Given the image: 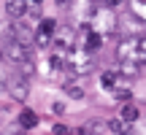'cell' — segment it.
I'll return each instance as SVG.
<instances>
[{
	"label": "cell",
	"instance_id": "obj_1",
	"mask_svg": "<svg viewBox=\"0 0 146 135\" xmlns=\"http://www.w3.org/2000/svg\"><path fill=\"white\" fill-rule=\"evenodd\" d=\"M116 57L122 62H135V65H146V38L143 35H133L116 46Z\"/></svg>",
	"mask_w": 146,
	"mask_h": 135
},
{
	"label": "cell",
	"instance_id": "obj_2",
	"mask_svg": "<svg viewBox=\"0 0 146 135\" xmlns=\"http://www.w3.org/2000/svg\"><path fill=\"white\" fill-rule=\"evenodd\" d=\"M92 57H89V52H70L68 60H65V70L73 73V76H87V73H92Z\"/></svg>",
	"mask_w": 146,
	"mask_h": 135
},
{
	"label": "cell",
	"instance_id": "obj_3",
	"mask_svg": "<svg viewBox=\"0 0 146 135\" xmlns=\"http://www.w3.org/2000/svg\"><path fill=\"white\" fill-rule=\"evenodd\" d=\"M3 57L11 60V62H16V65H25V68H30V62H33L30 46H25V43H19V41H5Z\"/></svg>",
	"mask_w": 146,
	"mask_h": 135
},
{
	"label": "cell",
	"instance_id": "obj_4",
	"mask_svg": "<svg viewBox=\"0 0 146 135\" xmlns=\"http://www.w3.org/2000/svg\"><path fill=\"white\" fill-rule=\"evenodd\" d=\"M5 89H8V95L14 100H25L27 95H30V84H27V78L22 76V73H11V76H5Z\"/></svg>",
	"mask_w": 146,
	"mask_h": 135
},
{
	"label": "cell",
	"instance_id": "obj_5",
	"mask_svg": "<svg viewBox=\"0 0 146 135\" xmlns=\"http://www.w3.org/2000/svg\"><path fill=\"white\" fill-rule=\"evenodd\" d=\"M100 84H103V89H108V92H114L116 87H125V76L116 70H106L103 76H100Z\"/></svg>",
	"mask_w": 146,
	"mask_h": 135
},
{
	"label": "cell",
	"instance_id": "obj_6",
	"mask_svg": "<svg viewBox=\"0 0 146 135\" xmlns=\"http://www.w3.org/2000/svg\"><path fill=\"white\" fill-rule=\"evenodd\" d=\"M100 46H103V35H100L98 30L84 27V52H98Z\"/></svg>",
	"mask_w": 146,
	"mask_h": 135
},
{
	"label": "cell",
	"instance_id": "obj_7",
	"mask_svg": "<svg viewBox=\"0 0 146 135\" xmlns=\"http://www.w3.org/2000/svg\"><path fill=\"white\" fill-rule=\"evenodd\" d=\"M27 11H30L27 8V0H5V14L11 19H22Z\"/></svg>",
	"mask_w": 146,
	"mask_h": 135
},
{
	"label": "cell",
	"instance_id": "obj_8",
	"mask_svg": "<svg viewBox=\"0 0 146 135\" xmlns=\"http://www.w3.org/2000/svg\"><path fill=\"white\" fill-rule=\"evenodd\" d=\"M103 130H108V127H106L103 122L92 119V122H87V124H81V127H78V135H100Z\"/></svg>",
	"mask_w": 146,
	"mask_h": 135
},
{
	"label": "cell",
	"instance_id": "obj_9",
	"mask_svg": "<svg viewBox=\"0 0 146 135\" xmlns=\"http://www.w3.org/2000/svg\"><path fill=\"white\" fill-rule=\"evenodd\" d=\"M19 124L25 127V130L35 127V124H38V114H35V111H30V108H25V111L19 114Z\"/></svg>",
	"mask_w": 146,
	"mask_h": 135
},
{
	"label": "cell",
	"instance_id": "obj_10",
	"mask_svg": "<svg viewBox=\"0 0 146 135\" xmlns=\"http://www.w3.org/2000/svg\"><path fill=\"white\" fill-rule=\"evenodd\" d=\"M138 116H141V111H138L133 103H127L125 108H122V119H125L127 124H135V122H138Z\"/></svg>",
	"mask_w": 146,
	"mask_h": 135
},
{
	"label": "cell",
	"instance_id": "obj_11",
	"mask_svg": "<svg viewBox=\"0 0 146 135\" xmlns=\"http://www.w3.org/2000/svg\"><path fill=\"white\" fill-rule=\"evenodd\" d=\"M106 127H108V130L114 132V135H127V132H130V130H127V122L122 119V116H119V119H111Z\"/></svg>",
	"mask_w": 146,
	"mask_h": 135
},
{
	"label": "cell",
	"instance_id": "obj_12",
	"mask_svg": "<svg viewBox=\"0 0 146 135\" xmlns=\"http://www.w3.org/2000/svg\"><path fill=\"white\" fill-rule=\"evenodd\" d=\"M138 68H141V65H135V62H122V76H125V78H135L138 76Z\"/></svg>",
	"mask_w": 146,
	"mask_h": 135
},
{
	"label": "cell",
	"instance_id": "obj_13",
	"mask_svg": "<svg viewBox=\"0 0 146 135\" xmlns=\"http://www.w3.org/2000/svg\"><path fill=\"white\" fill-rule=\"evenodd\" d=\"M65 92H68V97H73V100H81L84 97V89L76 87V84H65Z\"/></svg>",
	"mask_w": 146,
	"mask_h": 135
},
{
	"label": "cell",
	"instance_id": "obj_14",
	"mask_svg": "<svg viewBox=\"0 0 146 135\" xmlns=\"http://www.w3.org/2000/svg\"><path fill=\"white\" fill-rule=\"evenodd\" d=\"M111 95H114L116 100H130V97H133V92H130V87H127V84H125V87H116Z\"/></svg>",
	"mask_w": 146,
	"mask_h": 135
},
{
	"label": "cell",
	"instance_id": "obj_15",
	"mask_svg": "<svg viewBox=\"0 0 146 135\" xmlns=\"http://www.w3.org/2000/svg\"><path fill=\"white\" fill-rule=\"evenodd\" d=\"M38 30H41V32H49V35H54V30H57V22H54V19H43L41 24H38Z\"/></svg>",
	"mask_w": 146,
	"mask_h": 135
},
{
	"label": "cell",
	"instance_id": "obj_16",
	"mask_svg": "<svg viewBox=\"0 0 146 135\" xmlns=\"http://www.w3.org/2000/svg\"><path fill=\"white\" fill-rule=\"evenodd\" d=\"M54 135H70V127H65V124H54Z\"/></svg>",
	"mask_w": 146,
	"mask_h": 135
},
{
	"label": "cell",
	"instance_id": "obj_17",
	"mask_svg": "<svg viewBox=\"0 0 146 135\" xmlns=\"http://www.w3.org/2000/svg\"><path fill=\"white\" fill-rule=\"evenodd\" d=\"M25 132H27L25 127H22V124H16V127H11V130L5 132V135H25Z\"/></svg>",
	"mask_w": 146,
	"mask_h": 135
},
{
	"label": "cell",
	"instance_id": "obj_18",
	"mask_svg": "<svg viewBox=\"0 0 146 135\" xmlns=\"http://www.w3.org/2000/svg\"><path fill=\"white\" fill-rule=\"evenodd\" d=\"M125 3V0H106V5H108V8H116V5H122Z\"/></svg>",
	"mask_w": 146,
	"mask_h": 135
},
{
	"label": "cell",
	"instance_id": "obj_19",
	"mask_svg": "<svg viewBox=\"0 0 146 135\" xmlns=\"http://www.w3.org/2000/svg\"><path fill=\"white\" fill-rule=\"evenodd\" d=\"M127 135H146V130H141V132H133V130H130V132H127Z\"/></svg>",
	"mask_w": 146,
	"mask_h": 135
},
{
	"label": "cell",
	"instance_id": "obj_20",
	"mask_svg": "<svg viewBox=\"0 0 146 135\" xmlns=\"http://www.w3.org/2000/svg\"><path fill=\"white\" fill-rule=\"evenodd\" d=\"M57 3H60V5H68V3H70V0H57Z\"/></svg>",
	"mask_w": 146,
	"mask_h": 135
},
{
	"label": "cell",
	"instance_id": "obj_21",
	"mask_svg": "<svg viewBox=\"0 0 146 135\" xmlns=\"http://www.w3.org/2000/svg\"><path fill=\"white\" fill-rule=\"evenodd\" d=\"M33 3H43V0H33Z\"/></svg>",
	"mask_w": 146,
	"mask_h": 135
}]
</instances>
